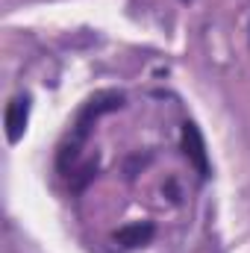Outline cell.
Returning <instances> with one entry per match:
<instances>
[{
    "label": "cell",
    "instance_id": "1",
    "mask_svg": "<svg viewBox=\"0 0 250 253\" xmlns=\"http://www.w3.org/2000/svg\"><path fill=\"white\" fill-rule=\"evenodd\" d=\"M27 121H30V94H18L6 103L3 112V124H6V138L9 144H18L21 135L27 132Z\"/></svg>",
    "mask_w": 250,
    "mask_h": 253
},
{
    "label": "cell",
    "instance_id": "2",
    "mask_svg": "<svg viewBox=\"0 0 250 253\" xmlns=\"http://www.w3.org/2000/svg\"><path fill=\"white\" fill-rule=\"evenodd\" d=\"M180 141H183L186 159L194 165V171L206 180V177H209V162H206V144H203V135H200L197 124L186 121V124H183V132H180Z\"/></svg>",
    "mask_w": 250,
    "mask_h": 253
},
{
    "label": "cell",
    "instance_id": "3",
    "mask_svg": "<svg viewBox=\"0 0 250 253\" xmlns=\"http://www.w3.org/2000/svg\"><path fill=\"white\" fill-rule=\"evenodd\" d=\"M153 236H156V227H153L150 221H135V224H126L121 230H115L112 239H115L121 248H141V245H147Z\"/></svg>",
    "mask_w": 250,
    "mask_h": 253
},
{
    "label": "cell",
    "instance_id": "4",
    "mask_svg": "<svg viewBox=\"0 0 250 253\" xmlns=\"http://www.w3.org/2000/svg\"><path fill=\"white\" fill-rule=\"evenodd\" d=\"M186 3H188V0H186Z\"/></svg>",
    "mask_w": 250,
    "mask_h": 253
}]
</instances>
